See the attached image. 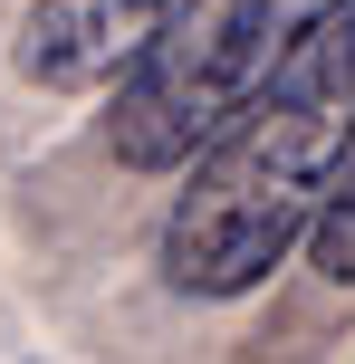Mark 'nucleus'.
Here are the masks:
<instances>
[{"label":"nucleus","mask_w":355,"mask_h":364,"mask_svg":"<svg viewBox=\"0 0 355 364\" xmlns=\"http://www.w3.org/2000/svg\"><path fill=\"white\" fill-rule=\"evenodd\" d=\"M346 164H355V0L327 10L298 38V58L183 164V192L154 230L164 288L211 297V307L260 297L307 250Z\"/></svg>","instance_id":"nucleus-1"},{"label":"nucleus","mask_w":355,"mask_h":364,"mask_svg":"<svg viewBox=\"0 0 355 364\" xmlns=\"http://www.w3.org/2000/svg\"><path fill=\"white\" fill-rule=\"evenodd\" d=\"M346 0H173L164 29L134 48L106 96V144L125 173H183L269 77L298 58V38Z\"/></svg>","instance_id":"nucleus-2"},{"label":"nucleus","mask_w":355,"mask_h":364,"mask_svg":"<svg viewBox=\"0 0 355 364\" xmlns=\"http://www.w3.org/2000/svg\"><path fill=\"white\" fill-rule=\"evenodd\" d=\"M173 0H38L29 29L10 38V68L48 96H77V87H115L134 68L154 29H164Z\"/></svg>","instance_id":"nucleus-3"},{"label":"nucleus","mask_w":355,"mask_h":364,"mask_svg":"<svg viewBox=\"0 0 355 364\" xmlns=\"http://www.w3.org/2000/svg\"><path fill=\"white\" fill-rule=\"evenodd\" d=\"M307 259H317V278L355 288V164H346V182H337V192H327L317 230H307Z\"/></svg>","instance_id":"nucleus-4"}]
</instances>
